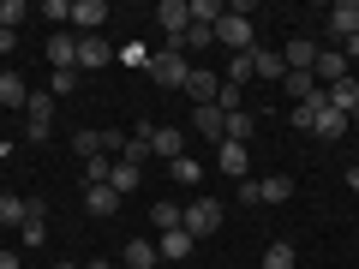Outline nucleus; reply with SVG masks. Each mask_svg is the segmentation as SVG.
Here are the masks:
<instances>
[{
  "mask_svg": "<svg viewBox=\"0 0 359 269\" xmlns=\"http://www.w3.org/2000/svg\"><path fill=\"white\" fill-rule=\"evenodd\" d=\"M216 42H222L228 54H252V48H257V30H252V18H245V13L222 6V18H216Z\"/></svg>",
  "mask_w": 359,
  "mask_h": 269,
  "instance_id": "f257e3e1",
  "label": "nucleus"
},
{
  "mask_svg": "<svg viewBox=\"0 0 359 269\" xmlns=\"http://www.w3.org/2000/svg\"><path fill=\"white\" fill-rule=\"evenodd\" d=\"M144 72H150V78H156L162 90H186V78H192V66L180 60V48L168 42V48H150V66H144Z\"/></svg>",
  "mask_w": 359,
  "mask_h": 269,
  "instance_id": "f03ea898",
  "label": "nucleus"
},
{
  "mask_svg": "<svg viewBox=\"0 0 359 269\" xmlns=\"http://www.w3.org/2000/svg\"><path fill=\"white\" fill-rule=\"evenodd\" d=\"M222 209H228V204H216V198H192L186 216H180V228L192 233V240H210V233L222 228Z\"/></svg>",
  "mask_w": 359,
  "mask_h": 269,
  "instance_id": "7ed1b4c3",
  "label": "nucleus"
},
{
  "mask_svg": "<svg viewBox=\"0 0 359 269\" xmlns=\"http://www.w3.org/2000/svg\"><path fill=\"white\" fill-rule=\"evenodd\" d=\"M25 114H30V138H54V96L48 90H30V102H25Z\"/></svg>",
  "mask_w": 359,
  "mask_h": 269,
  "instance_id": "20e7f679",
  "label": "nucleus"
},
{
  "mask_svg": "<svg viewBox=\"0 0 359 269\" xmlns=\"http://www.w3.org/2000/svg\"><path fill=\"white\" fill-rule=\"evenodd\" d=\"M323 30H330L335 42H347V36H359V0H335L330 13H323Z\"/></svg>",
  "mask_w": 359,
  "mask_h": 269,
  "instance_id": "39448f33",
  "label": "nucleus"
},
{
  "mask_svg": "<svg viewBox=\"0 0 359 269\" xmlns=\"http://www.w3.org/2000/svg\"><path fill=\"white\" fill-rule=\"evenodd\" d=\"M311 78L330 90V84H341V78H353V66H347V54H341V48H318V66H311Z\"/></svg>",
  "mask_w": 359,
  "mask_h": 269,
  "instance_id": "423d86ee",
  "label": "nucleus"
},
{
  "mask_svg": "<svg viewBox=\"0 0 359 269\" xmlns=\"http://www.w3.org/2000/svg\"><path fill=\"white\" fill-rule=\"evenodd\" d=\"M72 25H78V36H102L108 0H72Z\"/></svg>",
  "mask_w": 359,
  "mask_h": 269,
  "instance_id": "0eeeda50",
  "label": "nucleus"
},
{
  "mask_svg": "<svg viewBox=\"0 0 359 269\" xmlns=\"http://www.w3.org/2000/svg\"><path fill=\"white\" fill-rule=\"evenodd\" d=\"M186 96H192L198 108H216V96H222V72H204V66H192V78H186Z\"/></svg>",
  "mask_w": 359,
  "mask_h": 269,
  "instance_id": "6e6552de",
  "label": "nucleus"
},
{
  "mask_svg": "<svg viewBox=\"0 0 359 269\" xmlns=\"http://www.w3.org/2000/svg\"><path fill=\"white\" fill-rule=\"evenodd\" d=\"M156 25H162V30H168V42L180 48V36H186V25H192L186 0H162V6H156Z\"/></svg>",
  "mask_w": 359,
  "mask_h": 269,
  "instance_id": "1a4fd4ad",
  "label": "nucleus"
},
{
  "mask_svg": "<svg viewBox=\"0 0 359 269\" xmlns=\"http://www.w3.org/2000/svg\"><path fill=\"white\" fill-rule=\"evenodd\" d=\"M192 233H186V228H168L162 233V240H156V257H162V263H186V257H192Z\"/></svg>",
  "mask_w": 359,
  "mask_h": 269,
  "instance_id": "9d476101",
  "label": "nucleus"
},
{
  "mask_svg": "<svg viewBox=\"0 0 359 269\" xmlns=\"http://www.w3.org/2000/svg\"><path fill=\"white\" fill-rule=\"evenodd\" d=\"M216 162H222V174L240 186V179H252V156H245V144H216Z\"/></svg>",
  "mask_w": 359,
  "mask_h": 269,
  "instance_id": "9b49d317",
  "label": "nucleus"
},
{
  "mask_svg": "<svg viewBox=\"0 0 359 269\" xmlns=\"http://www.w3.org/2000/svg\"><path fill=\"white\" fill-rule=\"evenodd\" d=\"M282 60H287V72H311V66H318V42H311V36H287L282 42Z\"/></svg>",
  "mask_w": 359,
  "mask_h": 269,
  "instance_id": "f8f14e48",
  "label": "nucleus"
},
{
  "mask_svg": "<svg viewBox=\"0 0 359 269\" xmlns=\"http://www.w3.org/2000/svg\"><path fill=\"white\" fill-rule=\"evenodd\" d=\"M323 102L341 108V114L353 120V114H359V78H341V84H330V90H323Z\"/></svg>",
  "mask_w": 359,
  "mask_h": 269,
  "instance_id": "ddd939ff",
  "label": "nucleus"
},
{
  "mask_svg": "<svg viewBox=\"0 0 359 269\" xmlns=\"http://www.w3.org/2000/svg\"><path fill=\"white\" fill-rule=\"evenodd\" d=\"M48 60H54V72L78 66V36H72V30H54V36H48Z\"/></svg>",
  "mask_w": 359,
  "mask_h": 269,
  "instance_id": "4468645a",
  "label": "nucleus"
},
{
  "mask_svg": "<svg viewBox=\"0 0 359 269\" xmlns=\"http://www.w3.org/2000/svg\"><path fill=\"white\" fill-rule=\"evenodd\" d=\"M252 78H287V60H282V48H252Z\"/></svg>",
  "mask_w": 359,
  "mask_h": 269,
  "instance_id": "2eb2a0df",
  "label": "nucleus"
},
{
  "mask_svg": "<svg viewBox=\"0 0 359 269\" xmlns=\"http://www.w3.org/2000/svg\"><path fill=\"white\" fill-rule=\"evenodd\" d=\"M114 60V48H108L102 36H78V66H84V72H96V66H108Z\"/></svg>",
  "mask_w": 359,
  "mask_h": 269,
  "instance_id": "dca6fc26",
  "label": "nucleus"
},
{
  "mask_svg": "<svg viewBox=\"0 0 359 269\" xmlns=\"http://www.w3.org/2000/svg\"><path fill=\"white\" fill-rule=\"evenodd\" d=\"M150 156H162V162H180V156H186V138H180L174 126H156V138H150Z\"/></svg>",
  "mask_w": 359,
  "mask_h": 269,
  "instance_id": "f3484780",
  "label": "nucleus"
},
{
  "mask_svg": "<svg viewBox=\"0 0 359 269\" xmlns=\"http://www.w3.org/2000/svg\"><path fill=\"white\" fill-rule=\"evenodd\" d=\"M162 257H156V240H132L126 251H120V269H156Z\"/></svg>",
  "mask_w": 359,
  "mask_h": 269,
  "instance_id": "a211bd4d",
  "label": "nucleus"
},
{
  "mask_svg": "<svg viewBox=\"0 0 359 269\" xmlns=\"http://www.w3.org/2000/svg\"><path fill=\"white\" fill-rule=\"evenodd\" d=\"M25 102H30V84L18 72H0V108H18L25 114Z\"/></svg>",
  "mask_w": 359,
  "mask_h": 269,
  "instance_id": "6ab92c4d",
  "label": "nucleus"
},
{
  "mask_svg": "<svg viewBox=\"0 0 359 269\" xmlns=\"http://www.w3.org/2000/svg\"><path fill=\"white\" fill-rule=\"evenodd\" d=\"M84 209H90V216H114L120 192H114V186H84Z\"/></svg>",
  "mask_w": 359,
  "mask_h": 269,
  "instance_id": "aec40b11",
  "label": "nucleus"
},
{
  "mask_svg": "<svg viewBox=\"0 0 359 269\" xmlns=\"http://www.w3.org/2000/svg\"><path fill=\"white\" fill-rule=\"evenodd\" d=\"M192 126L204 132V138H216V144L228 138V114H222V108H192Z\"/></svg>",
  "mask_w": 359,
  "mask_h": 269,
  "instance_id": "412c9836",
  "label": "nucleus"
},
{
  "mask_svg": "<svg viewBox=\"0 0 359 269\" xmlns=\"http://www.w3.org/2000/svg\"><path fill=\"white\" fill-rule=\"evenodd\" d=\"M30 198H18V192H0V221H6V228H25V216H30Z\"/></svg>",
  "mask_w": 359,
  "mask_h": 269,
  "instance_id": "4be33fe9",
  "label": "nucleus"
},
{
  "mask_svg": "<svg viewBox=\"0 0 359 269\" xmlns=\"http://www.w3.org/2000/svg\"><path fill=\"white\" fill-rule=\"evenodd\" d=\"M108 186H114L120 198L138 192V186H144V167H132V162H120V156H114V174H108Z\"/></svg>",
  "mask_w": 359,
  "mask_h": 269,
  "instance_id": "5701e85b",
  "label": "nucleus"
},
{
  "mask_svg": "<svg viewBox=\"0 0 359 269\" xmlns=\"http://www.w3.org/2000/svg\"><path fill=\"white\" fill-rule=\"evenodd\" d=\"M257 192H264V204H287V198H294V179L269 174V179H257Z\"/></svg>",
  "mask_w": 359,
  "mask_h": 269,
  "instance_id": "b1692460",
  "label": "nucleus"
},
{
  "mask_svg": "<svg viewBox=\"0 0 359 269\" xmlns=\"http://www.w3.org/2000/svg\"><path fill=\"white\" fill-rule=\"evenodd\" d=\"M282 84H287V96H294V108H299V102H311V96H318V78H311V72H287Z\"/></svg>",
  "mask_w": 359,
  "mask_h": 269,
  "instance_id": "393cba45",
  "label": "nucleus"
},
{
  "mask_svg": "<svg viewBox=\"0 0 359 269\" xmlns=\"http://www.w3.org/2000/svg\"><path fill=\"white\" fill-rule=\"evenodd\" d=\"M252 132H257V114H245V108H240V114H228V138H222V144H245Z\"/></svg>",
  "mask_w": 359,
  "mask_h": 269,
  "instance_id": "a878e982",
  "label": "nucleus"
},
{
  "mask_svg": "<svg viewBox=\"0 0 359 269\" xmlns=\"http://www.w3.org/2000/svg\"><path fill=\"white\" fill-rule=\"evenodd\" d=\"M114 174V156H84V186H108Z\"/></svg>",
  "mask_w": 359,
  "mask_h": 269,
  "instance_id": "bb28decb",
  "label": "nucleus"
},
{
  "mask_svg": "<svg viewBox=\"0 0 359 269\" xmlns=\"http://www.w3.org/2000/svg\"><path fill=\"white\" fill-rule=\"evenodd\" d=\"M222 84H252V54H228V72H222Z\"/></svg>",
  "mask_w": 359,
  "mask_h": 269,
  "instance_id": "cd10ccee",
  "label": "nucleus"
},
{
  "mask_svg": "<svg viewBox=\"0 0 359 269\" xmlns=\"http://www.w3.org/2000/svg\"><path fill=\"white\" fill-rule=\"evenodd\" d=\"M18 233H25V245H42V240H48V216H42V204L25 216V228H18Z\"/></svg>",
  "mask_w": 359,
  "mask_h": 269,
  "instance_id": "c85d7f7f",
  "label": "nucleus"
},
{
  "mask_svg": "<svg viewBox=\"0 0 359 269\" xmlns=\"http://www.w3.org/2000/svg\"><path fill=\"white\" fill-rule=\"evenodd\" d=\"M186 13H192V25H210V30H216V18H222V0H186Z\"/></svg>",
  "mask_w": 359,
  "mask_h": 269,
  "instance_id": "c756f323",
  "label": "nucleus"
},
{
  "mask_svg": "<svg viewBox=\"0 0 359 269\" xmlns=\"http://www.w3.org/2000/svg\"><path fill=\"white\" fill-rule=\"evenodd\" d=\"M294 263H299V257H294V245H287V240H276L264 251V269H294Z\"/></svg>",
  "mask_w": 359,
  "mask_h": 269,
  "instance_id": "7c9ffc66",
  "label": "nucleus"
},
{
  "mask_svg": "<svg viewBox=\"0 0 359 269\" xmlns=\"http://www.w3.org/2000/svg\"><path fill=\"white\" fill-rule=\"evenodd\" d=\"M180 216H186V209H180V204H150V221H156V233L180 228Z\"/></svg>",
  "mask_w": 359,
  "mask_h": 269,
  "instance_id": "2f4dec72",
  "label": "nucleus"
},
{
  "mask_svg": "<svg viewBox=\"0 0 359 269\" xmlns=\"http://www.w3.org/2000/svg\"><path fill=\"white\" fill-rule=\"evenodd\" d=\"M25 18H30V6H25V0H0V30H18Z\"/></svg>",
  "mask_w": 359,
  "mask_h": 269,
  "instance_id": "473e14b6",
  "label": "nucleus"
},
{
  "mask_svg": "<svg viewBox=\"0 0 359 269\" xmlns=\"http://www.w3.org/2000/svg\"><path fill=\"white\" fill-rule=\"evenodd\" d=\"M72 90H78V66H66V72L48 78V96H72Z\"/></svg>",
  "mask_w": 359,
  "mask_h": 269,
  "instance_id": "72a5a7b5",
  "label": "nucleus"
},
{
  "mask_svg": "<svg viewBox=\"0 0 359 269\" xmlns=\"http://www.w3.org/2000/svg\"><path fill=\"white\" fill-rule=\"evenodd\" d=\"M180 42H186V48H210L216 30H210V25H186V36H180Z\"/></svg>",
  "mask_w": 359,
  "mask_h": 269,
  "instance_id": "f704fd0d",
  "label": "nucleus"
},
{
  "mask_svg": "<svg viewBox=\"0 0 359 269\" xmlns=\"http://www.w3.org/2000/svg\"><path fill=\"white\" fill-rule=\"evenodd\" d=\"M168 174H174L180 186H192V179H198V162H192V156H180V162H168Z\"/></svg>",
  "mask_w": 359,
  "mask_h": 269,
  "instance_id": "c9c22d12",
  "label": "nucleus"
},
{
  "mask_svg": "<svg viewBox=\"0 0 359 269\" xmlns=\"http://www.w3.org/2000/svg\"><path fill=\"white\" fill-rule=\"evenodd\" d=\"M42 18H54V25H66V18H72V0H42Z\"/></svg>",
  "mask_w": 359,
  "mask_h": 269,
  "instance_id": "e433bc0d",
  "label": "nucleus"
},
{
  "mask_svg": "<svg viewBox=\"0 0 359 269\" xmlns=\"http://www.w3.org/2000/svg\"><path fill=\"white\" fill-rule=\"evenodd\" d=\"M120 60H126V66H150V48H144V42H126V48H120Z\"/></svg>",
  "mask_w": 359,
  "mask_h": 269,
  "instance_id": "4c0bfd02",
  "label": "nucleus"
},
{
  "mask_svg": "<svg viewBox=\"0 0 359 269\" xmlns=\"http://www.w3.org/2000/svg\"><path fill=\"white\" fill-rule=\"evenodd\" d=\"M18 48V30H0V54H13Z\"/></svg>",
  "mask_w": 359,
  "mask_h": 269,
  "instance_id": "58836bf2",
  "label": "nucleus"
},
{
  "mask_svg": "<svg viewBox=\"0 0 359 269\" xmlns=\"http://www.w3.org/2000/svg\"><path fill=\"white\" fill-rule=\"evenodd\" d=\"M0 269H18V251H0Z\"/></svg>",
  "mask_w": 359,
  "mask_h": 269,
  "instance_id": "ea45409f",
  "label": "nucleus"
},
{
  "mask_svg": "<svg viewBox=\"0 0 359 269\" xmlns=\"http://www.w3.org/2000/svg\"><path fill=\"white\" fill-rule=\"evenodd\" d=\"M54 269H78V263H54Z\"/></svg>",
  "mask_w": 359,
  "mask_h": 269,
  "instance_id": "a19ab883",
  "label": "nucleus"
},
{
  "mask_svg": "<svg viewBox=\"0 0 359 269\" xmlns=\"http://www.w3.org/2000/svg\"><path fill=\"white\" fill-rule=\"evenodd\" d=\"M0 120H6V108H0Z\"/></svg>",
  "mask_w": 359,
  "mask_h": 269,
  "instance_id": "79ce46f5",
  "label": "nucleus"
},
{
  "mask_svg": "<svg viewBox=\"0 0 359 269\" xmlns=\"http://www.w3.org/2000/svg\"><path fill=\"white\" fill-rule=\"evenodd\" d=\"M156 269H168V263H156Z\"/></svg>",
  "mask_w": 359,
  "mask_h": 269,
  "instance_id": "37998d69",
  "label": "nucleus"
},
{
  "mask_svg": "<svg viewBox=\"0 0 359 269\" xmlns=\"http://www.w3.org/2000/svg\"><path fill=\"white\" fill-rule=\"evenodd\" d=\"M353 156H359V144H353Z\"/></svg>",
  "mask_w": 359,
  "mask_h": 269,
  "instance_id": "c03bdc74",
  "label": "nucleus"
}]
</instances>
